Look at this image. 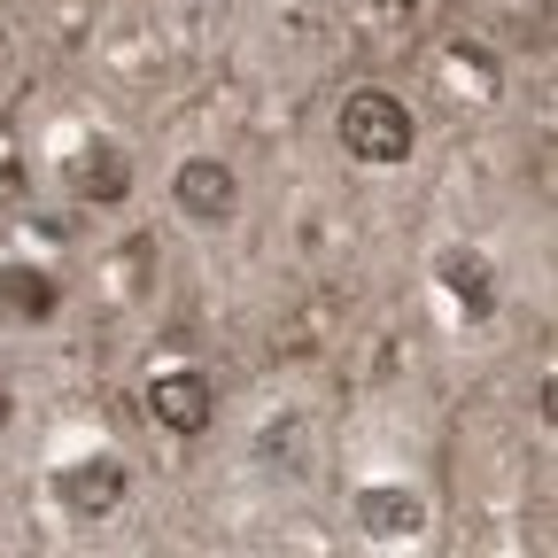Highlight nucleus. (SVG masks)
<instances>
[{"label": "nucleus", "mask_w": 558, "mask_h": 558, "mask_svg": "<svg viewBox=\"0 0 558 558\" xmlns=\"http://www.w3.org/2000/svg\"><path fill=\"white\" fill-rule=\"evenodd\" d=\"M357 527L380 535V543H396V535L427 527V512H418V497H403V488H365V497H357Z\"/></svg>", "instance_id": "nucleus-5"}, {"label": "nucleus", "mask_w": 558, "mask_h": 558, "mask_svg": "<svg viewBox=\"0 0 558 558\" xmlns=\"http://www.w3.org/2000/svg\"><path fill=\"white\" fill-rule=\"evenodd\" d=\"M442 288H450L473 318H488V303H497V288H488V256H473V248H450V256H442Z\"/></svg>", "instance_id": "nucleus-7"}, {"label": "nucleus", "mask_w": 558, "mask_h": 558, "mask_svg": "<svg viewBox=\"0 0 558 558\" xmlns=\"http://www.w3.org/2000/svg\"><path fill=\"white\" fill-rule=\"evenodd\" d=\"M373 9H380V16H411V9H418V0H373Z\"/></svg>", "instance_id": "nucleus-9"}, {"label": "nucleus", "mask_w": 558, "mask_h": 558, "mask_svg": "<svg viewBox=\"0 0 558 558\" xmlns=\"http://www.w3.org/2000/svg\"><path fill=\"white\" fill-rule=\"evenodd\" d=\"M0 427H9V388H0Z\"/></svg>", "instance_id": "nucleus-10"}, {"label": "nucleus", "mask_w": 558, "mask_h": 558, "mask_svg": "<svg viewBox=\"0 0 558 558\" xmlns=\"http://www.w3.org/2000/svg\"><path fill=\"white\" fill-rule=\"evenodd\" d=\"M54 497L78 512V520H101V512L124 505V465H117V458H78V465L54 473Z\"/></svg>", "instance_id": "nucleus-2"}, {"label": "nucleus", "mask_w": 558, "mask_h": 558, "mask_svg": "<svg viewBox=\"0 0 558 558\" xmlns=\"http://www.w3.org/2000/svg\"><path fill=\"white\" fill-rule=\"evenodd\" d=\"M148 411L163 418L171 435H202V427H209V380H202V373H163V380L148 388Z\"/></svg>", "instance_id": "nucleus-3"}, {"label": "nucleus", "mask_w": 558, "mask_h": 558, "mask_svg": "<svg viewBox=\"0 0 558 558\" xmlns=\"http://www.w3.org/2000/svg\"><path fill=\"white\" fill-rule=\"evenodd\" d=\"M70 186L94 194V202H117V194L132 186V171H124V156L109 148V140H86V148L70 156Z\"/></svg>", "instance_id": "nucleus-6"}, {"label": "nucleus", "mask_w": 558, "mask_h": 558, "mask_svg": "<svg viewBox=\"0 0 558 558\" xmlns=\"http://www.w3.org/2000/svg\"><path fill=\"white\" fill-rule=\"evenodd\" d=\"M0 295H9V311L47 318V311H54V279H47V271H0Z\"/></svg>", "instance_id": "nucleus-8"}, {"label": "nucleus", "mask_w": 558, "mask_h": 558, "mask_svg": "<svg viewBox=\"0 0 558 558\" xmlns=\"http://www.w3.org/2000/svg\"><path fill=\"white\" fill-rule=\"evenodd\" d=\"M341 148L357 156V163H403L411 156V117L396 94H349L341 101Z\"/></svg>", "instance_id": "nucleus-1"}, {"label": "nucleus", "mask_w": 558, "mask_h": 558, "mask_svg": "<svg viewBox=\"0 0 558 558\" xmlns=\"http://www.w3.org/2000/svg\"><path fill=\"white\" fill-rule=\"evenodd\" d=\"M179 209H186V218H226V209H233V171L209 163V156L179 163Z\"/></svg>", "instance_id": "nucleus-4"}]
</instances>
